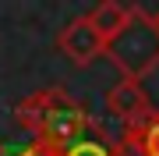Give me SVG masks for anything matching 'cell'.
Instances as JSON below:
<instances>
[{"instance_id": "obj_1", "label": "cell", "mask_w": 159, "mask_h": 156, "mask_svg": "<svg viewBox=\"0 0 159 156\" xmlns=\"http://www.w3.org/2000/svg\"><path fill=\"white\" fill-rule=\"evenodd\" d=\"M18 124L29 128L32 139L46 145L53 153H64L71 149L74 142L89 139L96 131L92 117L85 114V106L78 103L71 92L64 89H43V92H32L29 99L18 103Z\"/></svg>"}, {"instance_id": "obj_2", "label": "cell", "mask_w": 159, "mask_h": 156, "mask_svg": "<svg viewBox=\"0 0 159 156\" xmlns=\"http://www.w3.org/2000/svg\"><path fill=\"white\" fill-rule=\"evenodd\" d=\"M102 53L131 82H142L148 71H156L159 68V25H156L152 11H145V7L134 4L131 14H127V21H124V29L106 43Z\"/></svg>"}, {"instance_id": "obj_3", "label": "cell", "mask_w": 159, "mask_h": 156, "mask_svg": "<svg viewBox=\"0 0 159 156\" xmlns=\"http://www.w3.org/2000/svg\"><path fill=\"white\" fill-rule=\"evenodd\" d=\"M57 50H60L71 64L85 68V64H92L96 57H102L106 43H102L99 32L89 25V18H74V21H67V25L60 29V35H57Z\"/></svg>"}, {"instance_id": "obj_4", "label": "cell", "mask_w": 159, "mask_h": 156, "mask_svg": "<svg viewBox=\"0 0 159 156\" xmlns=\"http://www.w3.org/2000/svg\"><path fill=\"white\" fill-rule=\"evenodd\" d=\"M106 110L117 117V121L127 124H138L142 117L152 110V103H148V92L142 89V82H131V78H120L113 89L106 92Z\"/></svg>"}, {"instance_id": "obj_5", "label": "cell", "mask_w": 159, "mask_h": 156, "mask_svg": "<svg viewBox=\"0 0 159 156\" xmlns=\"http://www.w3.org/2000/svg\"><path fill=\"white\" fill-rule=\"evenodd\" d=\"M120 142L134 145L142 156H159V110H148L138 124H127Z\"/></svg>"}, {"instance_id": "obj_6", "label": "cell", "mask_w": 159, "mask_h": 156, "mask_svg": "<svg viewBox=\"0 0 159 156\" xmlns=\"http://www.w3.org/2000/svg\"><path fill=\"white\" fill-rule=\"evenodd\" d=\"M127 14H131V7H127V4H117V0H102V4H99V7H92L85 18H89V25H92V29L99 32V39H102V43H110L120 29H124Z\"/></svg>"}, {"instance_id": "obj_7", "label": "cell", "mask_w": 159, "mask_h": 156, "mask_svg": "<svg viewBox=\"0 0 159 156\" xmlns=\"http://www.w3.org/2000/svg\"><path fill=\"white\" fill-rule=\"evenodd\" d=\"M60 156H110V142H102V139H81V142H74L71 149H64Z\"/></svg>"}, {"instance_id": "obj_8", "label": "cell", "mask_w": 159, "mask_h": 156, "mask_svg": "<svg viewBox=\"0 0 159 156\" xmlns=\"http://www.w3.org/2000/svg\"><path fill=\"white\" fill-rule=\"evenodd\" d=\"M152 18H156V25H159V11H156V14H152Z\"/></svg>"}, {"instance_id": "obj_9", "label": "cell", "mask_w": 159, "mask_h": 156, "mask_svg": "<svg viewBox=\"0 0 159 156\" xmlns=\"http://www.w3.org/2000/svg\"><path fill=\"white\" fill-rule=\"evenodd\" d=\"M0 156H4V149H0Z\"/></svg>"}]
</instances>
